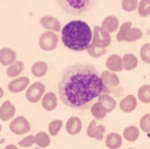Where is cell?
<instances>
[{
    "label": "cell",
    "instance_id": "obj_1",
    "mask_svg": "<svg viewBox=\"0 0 150 149\" xmlns=\"http://www.w3.org/2000/svg\"><path fill=\"white\" fill-rule=\"evenodd\" d=\"M108 90L101 74L90 63H75L66 67L57 86L61 102L74 110L91 108L95 99Z\"/></svg>",
    "mask_w": 150,
    "mask_h": 149
},
{
    "label": "cell",
    "instance_id": "obj_2",
    "mask_svg": "<svg viewBox=\"0 0 150 149\" xmlns=\"http://www.w3.org/2000/svg\"><path fill=\"white\" fill-rule=\"evenodd\" d=\"M93 29L83 20H71L61 31V40L67 49L74 52L87 50L92 44Z\"/></svg>",
    "mask_w": 150,
    "mask_h": 149
},
{
    "label": "cell",
    "instance_id": "obj_3",
    "mask_svg": "<svg viewBox=\"0 0 150 149\" xmlns=\"http://www.w3.org/2000/svg\"><path fill=\"white\" fill-rule=\"evenodd\" d=\"M61 9L69 15H82L90 11L96 3V0H55Z\"/></svg>",
    "mask_w": 150,
    "mask_h": 149
},
{
    "label": "cell",
    "instance_id": "obj_4",
    "mask_svg": "<svg viewBox=\"0 0 150 149\" xmlns=\"http://www.w3.org/2000/svg\"><path fill=\"white\" fill-rule=\"evenodd\" d=\"M142 37V31L140 28H133L130 21H125L117 32L116 40L119 42H136Z\"/></svg>",
    "mask_w": 150,
    "mask_h": 149
},
{
    "label": "cell",
    "instance_id": "obj_5",
    "mask_svg": "<svg viewBox=\"0 0 150 149\" xmlns=\"http://www.w3.org/2000/svg\"><path fill=\"white\" fill-rule=\"evenodd\" d=\"M46 94V86L42 82H34L26 89L25 98L29 103H38Z\"/></svg>",
    "mask_w": 150,
    "mask_h": 149
},
{
    "label": "cell",
    "instance_id": "obj_6",
    "mask_svg": "<svg viewBox=\"0 0 150 149\" xmlns=\"http://www.w3.org/2000/svg\"><path fill=\"white\" fill-rule=\"evenodd\" d=\"M59 38H58L55 32L46 31L40 36L38 38V46L41 48L44 52H53L54 49H57Z\"/></svg>",
    "mask_w": 150,
    "mask_h": 149
},
{
    "label": "cell",
    "instance_id": "obj_7",
    "mask_svg": "<svg viewBox=\"0 0 150 149\" xmlns=\"http://www.w3.org/2000/svg\"><path fill=\"white\" fill-rule=\"evenodd\" d=\"M112 42V37L111 33L108 31L103 28V26H95L93 28V38H92V44L95 46L103 48V49H107V48L111 45Z\"/></svg>",
    "mask_w": 150,
    "mask_h": 149
},
{
    "label": "cell",
    "instance_id": "obj_8",
    "mask_svg": "<svg viewBox=\"0 0 150 149\" xmlns=\"http://www.w3.org/2000/svg\"><path fill=\"white\" fill-rule=\"evenodd\" d=\"M9 131L15 135H26L30 131V123L24 116L13 118L9 123Z\"/></svg>",
    "mask_w": 150,
    "mask_h": 149
},
{
    "label": "cell",
    "instance_id": "obj_9",
    "mask_svg": "<svg viewBox=\"0 0 150 149\" xmlns=\"http://www.w3.org/2000/svg\"><path fill=\"white\" fill-rule=\"evenodd\" d=\"M29 86H30V79L28 77H17L8 83V90L12 94H18V92L26 91Z\"/></svg>",
    "mask_w": 150,
    "mask_h": 149
},
{
    "label": "cell",
    "instance_id": "obj_10",
    "mask_svg": "<svg viewBox=\"0 0 150 149\" xmlns=\"http://www.w3.org/2000/svg\"><path fill=\"white\" fill-rule=\"evenodd\" d=\"M40 24H41L42 28H45L46 31L50 32H61L62 31V25H61V21L58 20L54 16H42L40 18Z\"/></svg>",
    "mask_w": 150,
    "mask_h": 149
},
{
    "label": "cell",
    "instance_id": "obj_11",
    "mask_svg": "<svg viewBox=\"0 0 150 149\" xmlns=\"http://www.w3.org/2000/svg\"><path fill=\"white\" fill-rule=\"evenodd\" d=\"M16 114V107L11 100H5L3 104L0 106V119L1 121H9L11 119L15 118Z\"/></svg>",
    "mask_w": 150,
    "mask_h": 149
},
{
    "label": "cell",
    "instance_id": "obj_12",
    "mask_svg": "<svg viewBox=\"0 0 150 149\" xmlns=\"http://www.w3.org/2000/svg\"><path fill=\"white\" fill-rule=\"evenodd\" d=\"M119 107H120V110H121L122 112H125V114L133 112V111L137 108V98H136L134 95H132V94L127 95V96H124L121 100H120Z\"/></svg>",
    "mask_w": 150,
    "mask_h": 149
},
{
    "label": "cell",
    "instance_id": "obj_13",
    "mask_svg": "<svg viewBox=\"0 0 150 149\" xmlns=\"http://www.w3.org/2000/svg\"><path fill=\"white\" fill-rule=\"evenodd\" d=\"M17 61V54L11 48H1L0 49V63L3 66H9Z\"/></svg>",
    "mask_w": 150,
    "mask_h": 149
},
{
    "label": "cell",
    "instance_id": "obj_14",
    "mask_svg": "<svg viewBox=\"0 0 150 149\" xmlns=\"http://www.w3.org/2000/svg\"><path fill=\"white\" fill-rule=\"evenodd\" d=\"M105 66L108 70L115 71V73H120L124 70V62H122V57H120L119 54H111L107 58Z\"/></svg>",
    "mask_w": 150,
    "mask_h": 149
},
{
    "label": "cell",
    "instance_id": "obj_15",
    "mask_svg": "<svg viewBox=\"0 0 150 149\" xmlns=\"http://www.w3.org/2000/svg\"><path fill=\"white\" fill-rule=\"evenodd\" d=\"M58 98L59 96H57L53 91L46 92V94L44 95V98H42V100H41L42 108H44L45 111H54L58 106Z\"/></svg>",
    "mask_w": 150,
    "mask_h": 149
},
{
    "label": "cell",
    "instance_id": "obj_16",
    "mask_svg": "<svg viewBox=\"0 0 150 149\" xmlns=\"http://www.w3.org/2000/svg\"><path fill=\"white\" fill-rule=\"evenodd\" d=\"M82 128H83L82 120H80L79 118H76V116H71V118H69V120L66 121V124H65L66 132H67L69 135H71V136L80 133Z\"/></svg>",
    "mask_w": 150,
    "mask_h": 149
},
{
    "label": "cell",
    "instance_id": "obj_17",
    "mask_svg": "<svg viewBox=\"0 0 150 149\" xmlns=\"http://www.w3.org/2000/svg\"><path fill=\"white\" fill-rule=\"evenodd\" d=\"M101 79H103L104 84H105L108 89H113V87H117L120 84V78L119 75H116L115 71L107 70L101 73Z\"/></svg>",
    "mask_w": 150,
    "mask_h": 149
},
{
    "label": "cell",
    "instance_id": "obj_18",
    "mask_svg": "<svg viewBox=\"0 0 150 149\" xmlns=\"http://www.w3.org/2000/svg\"><path fill=\"white\" fill-rule=\"evenodd\" d=\"M122 139H124V136H121L120 133H116V132L108 133L105 137L107 148L108 149H120L122 145Z\"/></svg>",
    "mask_w": 150,
    "mask_h": 149
},
{
    "label": "cell",
    "instance_id": "obj_19",
    "mask_svg": "<svg viewBox=\"0 0 150 149\" xmlns=\"http://www.w3.org/2000/svg\"><path fill=\"white\" fill-rule=\"evenodd\" d=\"M101 26H103L105 31H108L109 33H113V32H116V31L120 29L119 18L113 15L107 16V17H104L103 21H101Z\"/></svg>",
    "mask_w": 150,
    "mask_h": 149
},
{
    "label": "cell",
    "instance_id": "obj_20",
    "mask_svg": "<svg viewBox=\"0 0 150 149\" xmlns=\"http://www.w3.org/2000/svg\"><path fill=\"white\" fill-rule=\"evenodd\" d=\"M47 70H49V66H47V63L45 62V61H37L30 67L32 75L36 77V78H42V77H45Z\"/></svg>",
    "mask_w": 150,
    "mask_h": 149
},
{
    "label": "cell",
    "instance_id": "obj_21",
    "mask_svg": "<svg viewBox=\"0 0 150 149\" xmlns=\"http://www.w3.org/2000/svg\"><path fill=\"white\" fill-rule=\"evenodd\" d=\"M24 69H25V63H24L23 61H16L15 63L7 66V71H5V73H7V75L9 77V78H17V77L21 75Z\"/></svg>",
    "mask_w": 150,
    "mask_h": 149
},
{
    "label": "cell",
    "instance_id": "obj_22",
    "mask_svg": "<svg viewBox=\"0 0 150 149\" xmlns=\"http://www.w3.org/2000/svg\"><path fill=\"white\" fill-rule=\"evenodd\" d=\"M98 102H100L101 104L105 107V110L108 111V112H112V111H113L115 108L117 107L116 99H115L113 96H111L108 92H104V94H101L100 96L98 98Z\"/></svg>",
    "mask_w": 150,
    "mask_h": 149
},
{
    "label": "cell",
    "instance_id": "obj_23",
    "mask_svg": "<svg viewBox=\"0 0 150 149\" xmlns=\"http://www.w3.org/2000/svg\"><path fill=\"white\" fill-rule=\"evenodd\" d=\"M90 111H91V115H92L96 120H103V119H105L107 114H108V111L105 110V107H104L100 102L92 103Z\"/></svg>",
    "mask_w": 150,
    "mask_h": 149
},
{
    "label": "cell",
    "instance_id": "obj_24",
    "mask_svg": "<svg viewBox=\"0 0 150 149\" xmlns=\"http://www.w3.org/2000/svg\"><path fill=\"white\" fill-rule=\"evenodd\" d=\"M140 129L141 128H138V127H136V126H129L124 129L122 136H124V139L127 140V141L134 143V141H137L138 137H140Z\"/></svg>",
    "mask_w": 150,
    "mask_h": 149
},
{
    "label": "cell",
    "instance_id": "obj_25",
    "mask_svg": "<svg viewBox=\"0 0 150 149\" xmlns=\"http://www.w3.org/2000/svg\"><path fill=\"white\" fill-rule=\"evenodd\" d=\"M122 62H124V70L132 71L138 66V58L132 53H127L122 55Z\"/></svg>",
    "mask_w": 150,
    "mask_h": 149
},
{
    "label": "cell",
    "instance_id": "obj_26",
    "mask_svg": "<svg viewBox=\"0 0 150 149\" xmlns=\"http://www.w3.org/2000/svg\"><path fill=\"white\" fill-rule=\"evenodd\" d=\"M36 137V145L40 148H47L50 145V141H52V135L50 133H46V132H38V133L34 135Z\"/></svg>",
    "mask_w": 150,
    "mask_h": 149
},
{
    "label": "cell",
    "instance_id": "obj_27",
    "mask_svg": "<svg viewBox=\"0 0 150 149\" xmlns=\"http://www.w3.org/2000/svg\"><path fill=\"white\" fill-rule=\"evenodd\" d=\"M137 98L140 102L149 104L150 103V84H144V86H141L138 89Z\"/></svg>",
    "mask_w": 150,
    "mask_h": 149
},
{
    "label": "cell",
    "instance_id": "obj_28",
    "mask_svg": "<svg viewBox=\"0 0 150 149\" xmlns=\"http://www.w3.org/2000/svg\"><path fill=\"white\" fill-rule=\"evenodd\" d=\"M62 128H63V121L59 120V119H57V120H53V121H50L49 123L47 131H49V133L54 137V136H57V135L59 133Z\"/></svg>",
    "mask_w": 150,
    "mask_h": 149
},
{
    "label": "cell",
    "instance_id": "obj_29",
    "mask_svg": "<svg viewBox=\"0 0 150 149\" xmlns=\"http://www.w3.org/2000/svg\"><path fill=\"white\" fill-rule=\"evenodd\" d=\"M137 12L141 17H149L150 16V0H140Z\"/></svg>",
    "mask_w": 150,
    "mask_h": 149
},
{
    "label": "cell",
    "instance_id": "obj_30",
    "mask_svg": "<svg viewBox=\"0 0 150 149\" xmlns=\"http://www.w3.org/2000/svg\"><path fill=\"white\" fill-rule=\"evenodd\" d=\"M138 4H140V0H122L121 8L125 12H134L136 9H138Z\"/></svg>",
    "mask_w": 150,
    "mask_h": 149
},
{
    "label": "cell",
    "instance_id": "obj_31",
    "mask_svg": "<svg viewBox=\"0 0 150 149\" xmlns=\"http://www.w3.org/2000/svg\"><path fill=\"white\" fill-rule=\"evenodd\" d=\"M87 53L92 58H100V57H103L104 54H107V49H103V48L95 46L93 44H91L87 49Z\"/></svg>",
    "mask_w": 150,
    "mask_h": 149
},
{
    "label": "cell",
    "instance_id": "obj_32",
    "mask_svg": "<svg viewBox=\"0 0 150 149\" xmlns=\"http://www.w3.org/2000/svg\"><path fill=\"white\" fill-rule=\"evenodd\" d=\"M140 57L145 63L150 65V44H144L140 49Z\"/></svg>",
    "mask_w": 150,
    "mask_h": 149
},
{
    "label": "cell",
    "instance_id": "obj_33",
    "mask_svg": "<svg viewBox=\"0 0 150 149\" xmlns=\"http://www.w3.org/2000/svg\"><path fill=\"white\" fill-rule=\"evenodd\" d=\"M34 144H36V137L33 135H28V136H25L24 139H21L18 141V147L21 148H30Z\"/></svg>",
    "mask_w": 150,
    "mask_h": 149
},
{
    "label": "cell",
    "instance_id": "obj_34",
    "mask_svg": "<svg viewBox=\"0 0 150 149\" xmlns=\"http://www.w3.org/2000/svg\"><path fill=\"white\" fill-rule=\"evenodd\" d=\"M140 128L145 133H150V114H146L140 119Z\"/></svg>",
    "mask_w": 150,
    "mask_h": 149
},
{
    "label": "cell",
    "instance_id": "obj_35",
    "mask_svg": "<svg viewBox=\"0 0 150 149\" xmlns=\"http://www.w3.org/2000/svg\"><path fill=\"white\" fill-rule=\"evenodd\" d=\"M104 135H105V127L103 124H98L93 131V135H92V139H96L98 141H103L104 140Z\"/></svg>",
    "mask_w": 150,
    "mask_h": 149
},
{
    "label": "cell",
    "instance_id": "obj_36",
    "mask_svg": "<svg viewBox=\"0 0 150 149\" xmlns=\"http://www.w3.org/2000/svg\"><path fill=\"white\" fill-rule=\"evenodd\" d=\"M96 119H93L92 121H90V124H88V128H87V136L88 137H92V135H93V131H95V128H96Z\"/></svg>",
    "mask_w": 150,
    "mask_h": 149
},
{
    "label": "cell",
    "instance_id": "obj_37",
    "mask_svg": "<svg viewBox=\"0 0 150 149\" xmlns=\"http://www.w3.org/2000/svg\"><path fill=\"white\" fill-rule=\"evenodd\" d=\"M4 149H18V148H17V145H15V144H9V145H7V147H4Z\"/></svg>",
    "mask_w": 150,
    "mask_h": 149
},
{
    "label": "cell",
    "instance_id": "obj_38",
    "mask_svg": "<svg viewBox=\"0 0 150 149\" xmlns=\"http://www.w3.org/2000/svg\"><path fill=\"white\" fill-rule=\"evenodd\" d=\"M3 94H4V91H3V89H0V98L3 96Z\"/></svg>",
    "mask_w": 150,
    "mask_h": 149
},
{
    "label": "cell",
    "instance_id": "obj_39",
    "mask_svg": "<svg viewBox=\"0 0 150 149\" xmlns=\"http://www.w3.org/2000/svg\"><path fill=\"white\" fill-rule=\"evenodd\" d=\"M36 149H41V148H40V147H37V148H36Z\"/></svg>",
    "mask_w": 150,
    "mask_h": 149
},
{
    "label": "cell",
    "instance_id": "obj_40",
    "mask_svg": "<svg viewBox=\"0 0 150 149\" xmlns=\"http://www.w3.org/2000/svg\"><path fill=\"white\" fill-rule=\"evenodd\" d=\"M129 149H134V148H129Z\"/></svg>",
    "mask_w": 150,
    "mask_h": 149
}]
</instances>
